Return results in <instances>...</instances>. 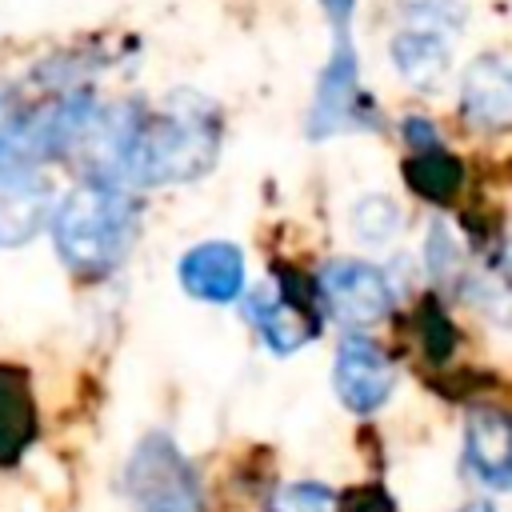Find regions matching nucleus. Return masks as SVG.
<instances>
[{
    "mask_svg": "<svg viewBox=\"0 0 512 512\" xmlns=\"http://www.w3.org/2000/svg\"><path fill=\"white\" fill-rule=\"evenodd\" d=\"M404 24L456 32L464 24V0H404Z\"/></svg>",
    "mask_w": 512,
    "mask_h": 512,
    "instance_id": "17",
    "label": "nucleus"
},
{
    "mask_svg": "<svg viewBox=\"0 0 512 512\" xmlns=\"http://www.w3.org/2000/svg\"><path fill=\"white\" fill-rule=\"evenodd\" d=\"M392 384H396V372L380 344L364 336H348L340 344L336 364H332V388L348 412L372 416L392 396Z\"/></svg>",
    "mask_w": 512,
    "mask_h": 512,
    "instance_id": "8",
    "label": "nucleus"
},
{
    "mask_svg": "<svg viewBox=\"0 0 512 512\" xmlns=\"http://www.w3.org/2000/svg\"><path fill=\"white\" fill-rule=\"evenodd\" d=\"M464 444H468L472 472L488 488L504 492L512 484V428H508V416L500 408H476L468 416Z\"/></svg>",
    "mask_w": 512,
    "mask_h": 512,
    "instance_id": "12",
    "label": "nucleus"
},
{
    "mask_svg": "<svg viewBox=\"0 0 512 512\" xmlns=\"http://www.w3.org/2000/svg\"><path fill=\"white\" fill-rule=\"evenodd\" d=\"M124 492L136 512H200V484L192 464L164 432H148L124 468Z\"/></svg>",
    "mask_w": 512,
    "mask_h": 512,
    "instance_id": "3",
    "label": "nucleus"
},
{
    "mask_svg": "<svg viewBox=\"0 0 512 512\" xmlns=\"http://www.w3.org/2000/svg\"><path fill=\"white\" fill-rule=\"evenodd\" d=\"M56 188L40 164H4L0 160V248L28 244L52 216Z\"/></svg>",
    "mask_w": 512,
    "mask_h": 512,
    "instance_id": "7",
    "label": "nucleus"
},
{
    "mask_svg": "<svg viewBox=\"0 0 512 512\" xmlns=\"http://www.w3.org/2000/svg\"><path fill=\"white\" fill-rule=\"evenodd\" d=\"M248 316L260 328L264 344L280 356L304 348L308 340L320 336V292L312 284H304L300 276L284 272L280 280H268L260 288H252L248 296Z\"/></svg>",
    "mask_w": 512,
    "mask_h": 512,
    "instance_id": "5",
    "label": "nucleus"
},
{
    "mask_svg": "<svg viewBox=\"0 0 512 512\" xmlns=\"http://www.w3.org/2000/svg\"><path fill=\"white\" fill-rule=\"evenodd\" d=\"M460 112L472 128L500 132L512 120V68L504 52H484L460 80Z\"/></svg>",
    "mask_w": 512,
    "mask_h": 512,
    "instance_id": "9",
    "label": "nucleus"
},
{
    "mask_svg": "<svg viewBox=\"0 0 512 512\" xmlns=\"http://www.w3.org/2000/svg\"><path fill=\"white\" fill-rule=\"evenodd\" d=\"M460 512H496L492 504H468V508H460Z\"/></svg>",
    "mask_w": 512,
    "mask_h": 512,
    "instance_id": "22",
    "label": "nucleus"
},
{
    "mask_svg": "<svg viewBox=\"0 0 512 512\" xmlns=\"http://www.w3.org/2000/svg\"><path fill=\"white\" fill-rule=\"evenodd\" d=\"M180 284L196 300L228 304L244 292V252L228 240H204L180 256Z\"/></svg>",
    "mask_w": 512,
    "mask_h": 512,
    "instance_id": "10",
    "label": "nucleus"
},
{
    "mask_svg": "<svg viewBox=\"0 0 512 512\" xmlns=\"http://www.w3.org/2000/svg\"><path fill=\"white\" fill-rule=\"evenodd\" d=\"M324 16H328V28L336 24H352V12H356V0H320Z\"/></svg>",
    "mask_w": 512,
    "mask_h": 512,
    "instance_id": "20",
    "label": "nucleus"
},
{
    "mask_svg": "<svg viewBox=\"0 0 512 512\" xmlns=\"http://www.w3.org/2000/svg\"><path fill=\"white\" fill-rule=\"evenodd\" d=\"M392 64L396 72L420 88V92H436L452 68V44H448V32H436V28H420V24H404L392 44Z\"/></svg>",
    "mask_w": 512,
    "mask_h": 512,
    "instance_id": "11",
    "label": "nucleus"
},
{
    "mask_svg": "<svg viewBox=\"0 0 512 512\" xmlns=\"http://www.w3.org/2000/svg\"><path fill=\"white\" fill-rule=\"evenodd\" d=\"M136 224H140V204L124 184L84 176L56 204L52 240L72 272L104 276L128 256L136 240Z\"/></svg>",
    "mask_w": 512,
    "mask_h": 512,
    "instance_id": "2",
    "label": "nucleus"
},
{
    "mask_svg": "<svg viewBox=\"0 0 512 512\" xmlns=\"http://www.w3.org/2000/svg\"><path fill=\"white\" fill-rule=\"evenodd\" d=\"M428 268H432L440 280L460 268V244H456V236L448 232L444 220H436V228H432V236H428Z\"/></svg>",
    "mask_w": 512,
    "mask_h": 512,
    "instance_id": "18",
    "label": "nucleus"
},
{
    "mask_svg": "<svg viewBox=\"0 0 512 512\" xmlns=\"http://www.w3.org/2000/svg\"><path fill=\"white\" fill-rule=\"evenodd\" d=\"M404 140L412 144V152H416V148H432V144H440L436 128H432L424 116H408V120H404Z\"/></svg>",
    "mask_w": 512,
    "mask_h": 512,
    "instance_id": "19",
    "label": "nucleus"
},
{
    "mask_svg": "<svg viewBox=\"0 0 512 512\" xmlns=\"http://www.w3.org/2000/svg\"><path fill=\"white\" fill-rule=\"evenodd\" d=\"M400 224H404V216H400V204H396L392 196L372 192V196H360V200L352 204V232H356L364 244H384V240H392V236L400 232Z\"/></svg>",
    "mask_w": 512,
    "mask_h": 512,
    "instance_id": "15",
    "label": "nucleus"
},
{
    "mask_svg": "<svg viewBox=\"0 0 512 512\" xmlns=\"http://www.w3.org/2000/svg\"><path fill=\"white\" fill-rule=\"evenodd\" d=\"M36 436V400L28 372L0 364V464H12Z\"/></svg>",
    "mask_w": 512,
    "mask_h": 512,
    "instance_id": "13",
    "label": "nucleus"
},
{
    "mask_svg": "<svg viewBox=\"0 0 512 512\" xmlns=\"http://www.w3.org/2000/svg\"><path fill=\"white\" fill-rule=\"evenodd\" d=\"M404 176H408V184H412L424 200H436V204H448V200L460 192V184H464L460 160H456L452 152H444L440 144L416 148L412 160H408V168H404Z\"/></svg>",
    "mask_w": 512,
    "mask_h": 512,
    "instance_id": "14",
    "label": "nucleus"
},
{
    "mask_svg": "<svg viewBox=\"0 0 512 512\" xmlns=\"http://www.w3.org/2000/svg\"><path fill=\"white\" fill-rule=\"evenodd\" d=\"M368 124H372V108L360 92V56L352 44V24H336L328 60L316 76V92H312V108H308L304 128L312 140H324V136L368 128Z\"/></svg>",
    "mask_w": 512,
    "mask_h": 512,
    "instance_id": "4",
    "label": "nucleus"
},
{
    "mask_svg": "<svg viewBox=\"0 0 512 512\" xmlns=\"http://www.w3.org/2000/svg\"><path fill=\"white\" fill-rule=\"evenodd\" d=\"M220 140H224L220 108L192 88H176L164 96L156 112L144 108L132 136L124 180L128 188L196 180L216 164Z\"/></svg>",
    "mask_w": 512,
    "mask_h": 512,
    "instance_id": "1",
    "label": "nucleus"
},
{
    "mask_svg": "<svg viewBox=\"0 0 512 512\" xmlns=\"http://www.w3.org/2000/svg\"><path fill=\"white\" fill-rule=\"evenodd\" d=\"M320 300L344 324H376L392 312V284L368 260H332L320 272Z\"/></svg>",
    "mask_w": 512,
    "mask_h": 512,
    "instance_id": "6",
    "label": "nucleus"
},
{
    "mask_svg": "<svg viewBox=\"0 0 512 512\" xmlns=\"http://www.w3.org/2000/svg\"><path fill=\"white\" fill-rule=\"evenodd\" d=\"M16 104H20V100H16V92H12V88H0V124L16 112Z\"/></svg>",
    "mask_w": 512,
    "mask_h": 512,
    "instance_id": "21",
    "label": "nucleus"
},
{
    "mask_svg": "<svg viewBox=\"0 0 512 512\" xmlns=\"http://www.w3.org/2000/svg\"><path fill=\"white\" fill-rule=\"evenodd\" d=\"M264 512H340V504H336V492L332 488L312 484V480H300V484H280L268 496V508Z\"/></svg>",
    "mask_w": 512,
    "mask_h": 512,
    "instance_id": "16",
    "label": "nucleus"
}]
</instances>
